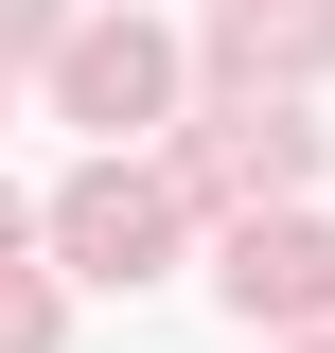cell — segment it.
<instances>
[{"instance_id": "1", "label": "cell", "mask_w": 335, "mask_h": 353, "mask_svg": "<svg viewBox=\"0 0 335 353\" xmlns=\"http://www.w3.org/2000/svg\"><path fill=\"white\" fill-rule=\"evenodd\" d=\"M53 106L106 124V141H141L176 106V36H159V18H71V36H53Z\"/></svg>"}, {"instance_id": "2", "label": "cell", "mask_w": 335, "mask_h": 353, "mask_svg": "<svg viewBox=\"0 0 335 353\" xmlns=\"http://www.w3.org/2000/svg\"><path fill=\"white\" fill-rule=\"evenodd\" d=\"M159 176H71V194H53V248L88 265V283H141V265H159Z\"/></svg>"}, {"instance_id": "3", "label": "cell", "mask_w": 335, "mask_h": 353, "mask_svg": "<svg viewBox=\"0 0 335 353\" xmlns=\"http://www.w3.org/2000/svg\"><path fill=\"white\" fill-rule=\"evenodd\" d=\"M230 301H247V318H318L335 301V248L300 212H247V230H230Z\"/></svg>"}, {"instance_id": "4", "label": "cell", "mask_w": 335, "mask_h": 353, "mask_svg": "<svg viewBox=\"0 0 335 353\" xmlns=\"http://www.w3.org/2000/svg\"><path fill=\"white\" fill-rule=\"evenodd\" d=\"M212 53H230V71H318L335 0H212Z\"/></svg>"}, {"instance_id": "5", "label": "cell", "mask_w": 335, "mask_h": 353, "mask_svg": "<svg viewBox=\"0 0 335 353\" xmlns=\"http://www.w3.org/2000/svg\"><path fill=\"white\" fill-rule=\"evenodd\" d=\"M300 159H318V124H283V106H230V141H212V194H300Z\"/></svg>"}, {"instance_id": "6", "label": "cell", "mask_w": 335, "mask_h": 353, "mask_svg": "<svg viewBox=\"0 0 335 353\" xmlns=\"http://www.w3.org/2000/svg\"><path fill=\"white\" fill-rule=\"evenodd\" d=\"M18 36H53V0H0V53H18Z\"/></svg>"}, {"instance_id": "7", "label": "cell", "mask_w": 335, "mask_h": 353, "mask_svg": "<svg viewBox=\"0 0 335 353\" xmlns=\"http://www.w3.org/2000/svg\"><path fill=\"white\" fill-rule=\"evenodd\" d=\"M0 248H18V212H0Z\"/></svg>"}]
</instances>
